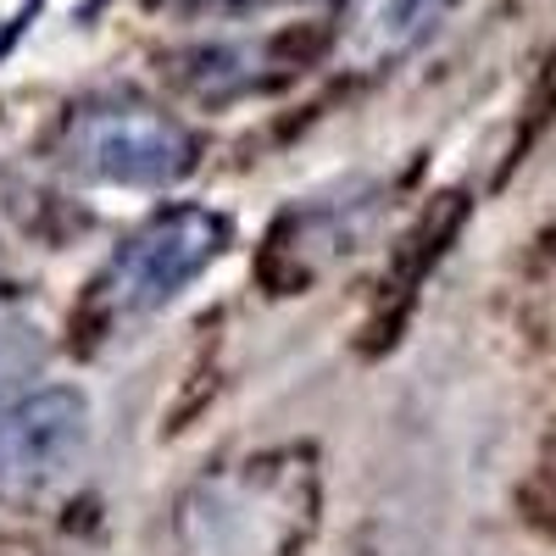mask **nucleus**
I'll return each instance as SVG.
<instances>
[{
	"label": "nucleus",
	"mask_w": 556,
	"mask_h": 556,
	"mask_svg": "<svg viewBox=\"0 0 556 556\" xmlns=\"http://www.w3.org/2000/svg\"><path fill=\"white\" fill-rule=\"evenodd\" d=\"M56 151L78 178L112 184V190H167L195 167V134L162 106L96 96L67 112Z\"/></svg>",
	"instance_id": "f257e3e1"
},
{
	"label": "nucleus",
	"mask_w": 556,
	"mask_h": 556,
	"mask_svg": "<svg viewBox=\"0 0 556 556\" xmlns=\"http://www.w3.org/2000/svg\"><path fill=\"white\" fill-rule=\"evenodd\" d=\"M223 245H228V217H217L206 206L156 212L146 228H134L117 245V256L96 278L89 317H96L101 329H117V323L162 312L190 278H201L223 256Z\"/></svg>",
	"instance_id": "f03ea898"
},
{
	"label": "nucleus",
	"mask_w": 556,
	"mask_h": 556,
	"mask_svg": "<svg viewBox=\"0 0 556 556\" xmlns=\"http://www.w3.org/2000/svg\"><path fill=\"white\" fill-rule=\"evenodd\" d=\"M89 445V401L67 384L34 390L0 417V506L56 495Z\"/></svg>",
	"instance_id": "7ed1b4c3"
},
{
	"label": "nucleus",
	"mask_w": 556,
	"mask_h": 556,
	"mask_svg": "<svg viewBox=\"0 0 556 556\" xmlns=\"http://www.w3.org/2000/svg\"><path fill=\"white\" fill-rule=\"evenodd\" d=\"M301 495L295 479L278 484L273 473H235V479H206L190 501H184V545L190 556H273L295 540V513Z\"/></svg>",
	"instance_id": "20e7f679"
},
{
	"label": "nucleus",
	"mask_w": 556,
	"mask_h": 556,
	"mask_svg": "<svg viewBox=\"0 0 556 556\" xmlns=\"http://www.w3.org/2000/svg\"><path fill=\"white\" fill-rule=\"evenodd\" d=\"M451 12L456 0H340L334 56L351 73H384L429 45Z\"/></svg>",
	"instance_id": "39448f33"
},
{
	"label": "nucleus",
	"mask_w": 556,
	"mask_h": 556,
	"mask_svg": "<svg viewBox=\"0 0 556 556\" xmlns=\"http://www.w3.org/2000/svg\"><path fill=\"white\" fill-rule=\"evenodd\" d=\"M362 201H340V206H312V212H295L278 235L267 240V262H262V278L273 285V295H301L312 278H323L340 256L356 251L362 240Z\"/></svg>",
	"instance_id": "423d86ee"
},
{
	"label": "nucleus",
	"mask_w": 556,
	"mask_h": 556,
	"mask_svg": "<svg viewBox=\"0 0 556 556\" xmlns=\"http://www.w3.org/2000/svg\"><path fill=\"white\" fill-rule=\"evenodd\" d=\"M34 362H39V329L0 317V390H12Z\"/></svg>",
	"instance_id": "0eeeda50"
}]
</instances>
